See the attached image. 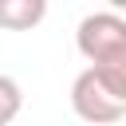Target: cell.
<instances>
[{"label":"cell","instance_id":"6da1fadb","mask_svg":"<svg viewBox=\"0 0 126 126\" xmlns=\"http://www.w3.org/2000/svg\"><path fill=\"white\" fill-rule=\"evenodd\" d=\"M75 47L91 63H102V59L126 51V20L118 12H91V16H83L79 28H75Z\"/></svg>","mask_w":126,"mask_h":126},{"label":"cell","instance_id":"7a4b0ae2","mask_svg":"<svg viewBox=\"0 0 126 126\" xmlns=\"http://www.w3.org/2000/svg\"><path fill=\"white\" fill-rule=\"evenodd\" d=\"M71 110L91 126H110V122H122V114H126V106L118 98H110V91L98 83V75L91 67L79 71L71 83Z\"/></svg>","mask_w":126,"mask_h":126},{"label":"cell","instance_id":"3957f363","mask_svg":"<svg viewBox=\"0 0 126 126\" xmlns=\"http://www.w3.org/2000/svg\"><path fill=\"white\" fill-rule=\"evenodd\" d=\"M47 16V0H0V28L28 32Z\"/></svg>","mask_w":126,"mask_h":126},{"label":"cell","instance_id":"277c9868","mask_svg":"<svg viewBox=\"0 0 126 126\" xmlns=\"http://www.w3.org/2000/svg\"><path fill=\"white\" fill-rule=\"evenodd\" d=\"M91 71H94L98 83L110 91V98H118V102L126 106V51H118V55H110V59H102V63H91Z\"/></svg>","mask_w":126,"mask_h":126},{"label":"cell","instance_id":"5b68a950","mask_svg":"<svg viewBox=\"0 0 126 126\" xmlns=\"http://www.w3.org/2000/svg\"><path fill=\"white\" fill-rule=\"evenodd\" d=\"M20 106H24V91H20V83L8 79V75H0V126H8V122L20 114Z\"/></svg>","mask_w":126,"mask_h":126},{"label":"cell","instance_id":"8992f818","mask_svg":"<svg viewBox=\"0 0 126 126\" xmlns=\"http://www.w3.org/2000/svg\"><path fill=\"white\" fill-rule=\"evenodd\" d=\"M122 122H126V114H122Z\"/></svg>","mask_w":126,"mask_h":126}]
</instances>
